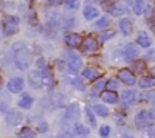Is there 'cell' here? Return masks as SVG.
<instances>
[{
    "label": "cell",
    "instance_id": "1",
    "mask_svg": "<svg viewBox=\"0 0 155 138\" xmlns=\"http://www.w3.org/2000/svg\"><path fill=\"white\" fill-rule=\"evenodd\" d=\"M12 51H14V61H16V65L20 70H27L31 65V61H33V53L30 51V48L25 45L23 42L14 44L12 45Z\"/></svg>",
    "mask_w": 155,
    "mask_h": 138
},
{
    "label": "cell",
    "instance_id": "2",
    "mask_svg": "<svg viewBox=\"0 0 155 138\" xmlns=\"http://www.w3.org/2000/svg\"><path fill=\"white\" fill-rule=\"evenodd\" d=\"M155 121V109L149 110H141L138 112V115L135 117V124L138 127H147Z\"/></svg>",
    "mask_w": 155,
    "mask_h": 138
},
{
    "label": "cell",
    "instance_id": "3",
    "mask_svg": "<svg viewBox=\"0 0 155 138\" xmlns=\"http://www.w3.org/2000/svg\"><path fill=\"white\" fill-rule=\"evenodd\" d=\"M19 22L20 19L16 17V16H6L3 19V34L5 36H12V34H16L17 30H19Z\"/></svg>",
    "mask_w": 155,
    "mask_h": 138
},
{
    "label": "cell",
    "instance_id": "4",
    "mask_svg": "<svg viewBox=\"0 0 155 138\" xmlns=\"http://www.w3.org/2000/svg\"><path fill=\"white\" fill-rule=\"evenodd\" d=\"M98 47H99V42L93 37H87L85 41H82V45H81V51L84 54H92L95 51H98Z\"/></svg>",
    "mask_w": 155,
    "mask_h": 138
},
{
    "label": "cell",
    "instance_id": "5",
    "mask_svg": "<svg viewBox=\"0 0 155 138\" xmlns=\"http://www.w3.org/2000/svg\"><path fill=\"white\" fill-rule=\"evenodd\" d=\"M118 81L126 84V85H135L137 79H135V74L129 70V68H121L118 71Z\"/></svg>",
    "mask_w": 155,
    "mask_h": 138
},
{
    "label": "cell",
    "instance_id": "6",
    "mask_svg": "<svg viewBox=\"0 0 155 138\" xmlns=\"http://www.w3.org/2000/svg\"><path fill=\"white\" fill-rule=\"evenodd\" d=\"M67 62H68V67L71 71H78L82 67V59L79 54H76L74 51H68L67 53Z\"/></svg>",
    "mask_w": 155,
    "mask_h": 138
},
{
    "label": "cell",
    "instance_id": "7",
    "mask_svg": "<svg viewBox=\"0 0 155 138\" xmlns=\"http://www.w3.org/2000/svg\"><path fill=\"white\" fill-rule=\"evenodd\" d=\"M25 87V81L22 78H12L8 81L6 84V89L11 92V93H20Z\"/></svg>",
    "mask_w": 155,
    "mask_h": 138
},
{
    "label": "cell",
    "instance_id": "8",
    "mask_svg": "<svg viewBox=\"0 0 155 138\" xmlns=\"http://www.w3.org/2000/svg\"><path fill=\"white\" fill-rule=\"evenodd\" d=\"M82 37L81 34H78V33H68L65 34V44L70 47V48H78V47H81L82 45Z\"/></svg>",
    "mask_w": 155,
    "mask_h": 138
},
{
    "label": "cell",
    "instance_id": "9",
    "mask_svg": "<svg viewBox=\"0 0 155 138\" xmlns=\"http://www.w3.org/2000/svg\"><path fill=\"white\" fill-rule=\"evenodd\" d=\"M30 85L33 87V89H42L44 87V81H42V73L39 71V70H34L30 73Z\"/></svg>",
    "mask_w": 155,
    "mask_h": 138
},
{
    "label": "cell",
    "instance_id": "10",
    "mask_svg": "<svg viewBox=\"0 0 155 138\" xmlns=\"http://www.w3.org/2000/svg\"><path fill=\"white\" fill-rule=\"evenodd\" d=\"M42 81H44V85L51 89V87L54 85V78H53V71H51L50 67H44L42 68Z\"/></svg>",
    "mask_w": 155,
    "mask_h": 138
},
{
    "label": "cell",
    "instance_id": "11",
    "mask_svg": "<svg viewBox=\"0 0 155 138\" xmlns=\"http://www.w3.org/2000/svg\"><path fill=\"white\" fill-rule=\"evenodd\" d=\"M5 120H6L8 124H11V126H17V124H20V121H22V115L17 110H8Z\"/></svg>",
    "mask_w": 155,
    "mask_h": 138
},
{
    "label": "cell",
    "instance_id": "12",
    "mask_svg": "<svg viewBox=\"0 0 155 138\" xmlns=\"http://www.w3.org/2000/svg\"><path fill=\"white\" fill-rule=\"evenodd\" d=\"M138 58V48L134 44H129L124 47V59L127 61H135Z\"/></svg>",
    "mask_w": 155,
    "mask_h": 138
},
{
    "label": "cell",
    "instance_id": "13",
    "mask_svg": "<svg viewBox=\"0 0 155 138\" xmlns=\"http://www.w3.org/2000/svg\"><path fill=\"white\" fill-rule=\"evenodd\" d=\"M101 76V71L98 70V68H95V67H85L84 70H82V78L84 79H98Z\"/></svg>",
    "mask_w": 155,
    "mask_h": 138
},
{
    "label": "cell",
    "instance_id": "14",
    "mask_svg": "<svg viewBox=\"0 0 155 138\" xmlns=\"http://www.w3.org/2000/svg\"><path fill=\"white\" fill-rule=\"evenodd\" d=\"M120 99H121V103H123L124 106H130L135 99H137V93H135L134 90H124V92L121 93Z\"/></svg>",
    "mask_w": 155,
    "mask_h": 138
},
{
    "label": "cell",
    "instance_id": "15",
    "mask_svg": "<svg viewBox=\"0 0 155 138\" xmlns=\"http://www.w3.org/2000/svg\"><path fill=\"white\" fill-rule=\"evenodd\" d=\"M82 16H84V19H87V20H93V19H96V17L99 16V11H98L95 6H92V5H87V6L82 9Z\"/></svg>",
    "mask_w": 155,
    "mask_h": 138
},
{
    "label": "cell",
    "instance_id": "16",
    "mask_svg": "<svg viewBox=\"0 0 155 138\" xmlns=\"http://www.w3.org/2000/svg\"><path fill=\"white\" fill-rule=\"evenodd\" d=\"M137 44L140 45V47H143V48H150L152 47V39L147 36V33H140L138 36H137Z\"/></svg>",
    "mask_w": 155,
    "mask_h": 138
},
{
    "label": "cell",
    "instance_id": "17",
    "mask_svg": "<svg viewBox=\"0 0 155 138\" xmlns=\"http://www.w3.org/2000/svg\"><path fill=\"white\" fill-rule=\"evenodd\" d=\"M118 25H120V30H121V33L124 36H129V34L132 33V30H134V23L129 20V19H121Z\"/></svg>",
    "mask_w": 155,
    "mask_h": 138
},
{
    "label": "cell",
    "instance_id": "18",
    "mask_svg": "<svg viewBox=\"0 0 155 138\" xmlns=\"http://www.w3.org/2000/svg\"><path fill=\"white\" fill-rule=\"evenodd\" d=\"M101 99L106 104H116L118 103V95L115 92H102L101 93Z\"/></svg>",
    "mask_w": 155,
    "mask_h": 138
},
{
    "label": "cell",
    "instance_id": "19",
    "mask_svg": "<svg viewBox=\"0 0 155 138\" xmlns=\"http://www.w3.org/2000/svg\"><path fill=\"white\" fill-rule=\"evenodd\" d=\"M138 85L141 89H152L155 87V76H143L138 81Z\"/></svg>",
    "mask_w": 155,
    "mask_h": 138
},
{
    "label": "cell",
    "instance_id": "20",
    "mask_svg": "<svg viewBox=\"0 0 155 138\" xmlns=\"http://www.w3.org/2000/svg\"><path fill=\"white\" fill-rule=\"evenodd\" d=\"M33 103H34V99H33L31 96H28V95H25V96H22V98L19 99L17 106H19L20 109H23V110H28V109L33 107Z\"/></svg>",
    "mask_w": 155,
    "mask_h": 138
},
{
    "label": "cell",
    "instance_id": "21",
    "mask_svg": "<svg viewBox=\"0 0 155 138\" xmlns=\"http://www.w3.org/2000/svg\"><path fill=\"white\" fill-rule=\"evenodd\" d=\"M132 6H134V11H135V14L141 16V14H144V9L147 6V3L144 2V0H132Z\"/></svg>",
    "mask_w": 155,
    "mask_h": 138
},
{
    "label": "cell",
    "instance_id": "22",
    "mask_svg": "<svg viewBox=\"0 0 155 138\" xmlns=\"http://www.w3.org/2000/svg\"><path fill=\"white\" fill-rule=\"evenodd\" d=\"M93 112H95L98 117H102V118L109 117V109H107L104 104H95V106H93Z\"/></svg>",
    "mask_w": 155,
    "mask_h": 138
},
{
    "label": "cell",
    "instance_id": "23",
    "mask_svg": "<svg viewBox=\"0 0 155 138\" xmlns=\"http://www.w3.org/2000/svg\"><path fill=\"white\" fill-rule=\"evenodd\" d=\"M73 132H74L76 135H79V136H87V135L90 133V130L84 126V124H79V123H76V124H74Z\"/></svg>",
    "mask_w": 155,
    "mask_h": 138
},
{
    "label": "cell",
    "instance_id": "24",
    "mask_svg": "<svg viewBox=\"0 0 155 138\" xmlns=\"http://www.w3.org/2000/svg\"><path fill=\"white\" fill-rule=\"evenodd\" d=\"M67 117H68V118L79 117V106H78V104H70V106L67 107Z\"/></svg>",
    "mask_w": 155,
    "mask_h": 138
},
{
    "label": "cell",
    "instance_id": "25",
    "mask_svg": "<svg viewBox=\"0 0 155 138\" xmlns=\"http://www.w3.org/2000/svg\"><path fill=\"white\" fill-rule=\"evenodd\" d=\"M85 115H87V120L90 123L92 127H96V118H95V112L92 107H85Z\"/></svg>",
    "mask_w": 155,
    "mask_h": 138
},
{
    "label": "cell",
    "instance_id": "26",
    "mask_svg": "<svg viewBox=\"0 0 155 138\" xmlns=\"http://www.w3.org/2000/svg\"><path fill=\"white\" fill-rule=\"evenodd\" d=\"M124 12H126V6H123V5H112V8H110V14L115 17L123 16Z\"/></svg>",
    "mask_w": 155,
    "mask_h": 138
},
{
    "label": "cell",
    "instance_id": "27",
    "mask_svg": "<svg viewBox=\"0 0 155 138\" xmlns=\"http://www.w3.org/2000/svg\"><path fill=\"white\" fill-rule=\"evenodd\" d=\"M34 136H36V132L31 127H22L20 129L19 138H34Z\"/></svg>",
    "mask_w": 155,
    "mask_h": 138
},
{
    "label": "cell",
    "instance_id": "28",
    "mask_svg": "<svg viewBox=\"0 0 155 138\" xmlns=\"http://www.w3.org/2000/svg\"><path fill=\"white\" fill-rule=\"evenodd\" d=\"M132 67H134V71H135V73H143V71L146 70V62L135 59L134 64H132Z\"/></svg>",
    "mask_w": 155,
    "mask_h": 138
},
{
    "label": "cell",
    "instance_id": "29",
    "mask_svg": "<svg viewBox=\"0 0 155 138\" xmlns=\"http://www.w3.org/2000/svg\"><path fill=\"white\" fill-rule=\"evenodd\" d=\"M106 84H107L106 79H98V81L93 84V87H92V92H95V95H96L98 92H102V90L106 89Z\"/></svg>",
    "mask_w": 155,
    "mask_h": 138
},
{
    "label": "cell",
    "instance_id": "30",
    "mask_svg": "<svg viewBox=\"0 0 155 138\" xmlns=\"http://www.w3.org/2000/svg\"><path fill=\"white\" fill-rule=\"evenodd\" d=\"M106 89H107V92H116L120 89V81L118 79H109L106 84Z\"/></svg>",
    "mask_w": 155,
    "mask_h": 138
},
{
    "label": "cell",
    "instance_id": "31",
    "mask_svg": "<svg viewBox=\"0 0 155 138\" xmlns=\"http://www.w3.org/2000/svg\"><path fill=\"white\" fill-rule=\"evenodd\" d=\"M109 23H110L109 17H101V19H98V20L95 22V28H96V30L107 28V27H109Z\"/></svg>",
    "mask_w": 155,
    "mask_h": 138
},
{
    "label": "cell",
    "instance_id": "32",
    "mask_svg": "<svg viewBox=\"0 0 155 138\" xmlns=\"http://www.w3.org/2000/svg\"><path fill=\"white\" fill-rule=\"evenodd\" d=\"M113 36H115V31L113 30H107V31L99 34V42H107L109 39H112Z\"/></svg>",
    "mask_w": 155,
    "mask_h": 138
},
{
    "label": "cell",
    "instance_id": "33",
    "mask_svg": "<svg viewBox=\"0 0 155 138\" xmlns=\"http://www.w3.org/2000/svg\"><path fill=\"white\" fill-rule=\"evenodd\" d=\"M70 82H71V85L74 87V89H78V90H84V89H85L84 81H82V79H79V78H73Z\"/></svg>",
    "mask_w": 155,
    "mask_h": 138
},
{
    "label": "cell",
    "instance_id": "34",
    "mask_svg": "<svg viewBox=\"0 0 155 138\" xmlns=\"http://www.w3.org/2000/svg\"><path fill=\"white\" fill-rule=\"evenodd\" d=\"M99 136H102V138H107L109 135H110V126H106V124H104V126H101L99 127Z\"/></svg>",
    "mask_w": 155,
    "mask_h": 138
},
{
    "label": "cell",
    "instance_id": "35",
    "mask_svg": "<svg viewBox=\"0 0 155 138\" xmlns=\"http://www.w3.org/2000/svg\"><path fill=\"white\" fill-rule=\"evenodd\" d=\"M113 118H115L116 124H124L126 123V117H124V113H121V112H116Z\"/></svg>",
    "mask_w": 155,
    "mask_h": 138
},
{
    "label": "cell",
    "instance_id": "36",
    "mask_svg": "<svg viewBox=\"0 0 155 138\" xmlns=\"http://www.w3.org/2000/svg\"><path fill=\"white\" fill-rule=\"evenodd\" d=\"M65 5L68 9H76L79 6V0H65Z\"/></svg>",
    "mask_w": 155,
    "mask_h": 138
},
{
    "label": "cell",
    "instance_id": "37",
    "mask_svg": "<svg viewBox=\"0 0 155 138\" xmlns=\"http://www.w3.org/2000/svg\"><path fill=\"white\" fill-rule=\"evenodd\" d=\"M64 3V0H48V5L50 6H59Z\"/></svg>",
    "mask_w": 155,
    "mask_h": 138
},
{
    "label": "cell",
    "instance_id": "38",
    "mask_svg": "<svg viewBox=\"0 0 155 138\" xmlns=\"http://www.w3.org/2000/svg\"><path fill=\"white\" fill-rule=\"evenodd\" d=\"M47 130H48V124L47 123H41V124H39V132H41V133H44Z\"/></svg>",
    "mask_w": 155,
    "mask_h": 138
},
{
    "label": "cell",
    "instance_id": "39",
    "mask_svg": "<svg viewBox=\"0 0 155 138\" xmlns=\"http://www.w3.org/2000/svg\"><path fill=\"white\" fill-rule=\"evenodd\" d=\"M58 138H73V136H71V133H68V132L64 130V132H61V133L58 135Z\"/></svg>",
    "mask_w": 155,
    "mask_h": 138
},
{
    "label": "cell",
    "instance_id": "40",
    "mask_svg": "<svg viewBox=\"0 0 155 138\" xmlns=\"http://www.w3.org/2000/svg\"><path fill=\"white\" fill-rule=\"evenodd\" d=\"M37 65L41 67V68H44V67H45V59H44V58H41V59L37 61Z\"/></svg>",
    "mask_w": 155,
    "mask_h": 138
},
{
    "label": "cell",
    "instance_id": "41",
    "mask_svg": "<svg viewBox=\"0 0 155 138\" xmlns=\"http://www.w3.org/2000/svg\"><path fill=\"white\" fill-rule=\"evenodd\" d=\"M58 68L59 70H64V62L62 61H58Z\"/></svg>",
    "mask_w": 155,
    "mask_h": 138
},
{
    "label": "cell",
    "instance_id": "42",
    "mask_svg": "<svg viewBox=\"0 0 155 138\" xmlns=\"http://www.w3.org/2000/svg\"><path fill=\"white\" fill-rule=\"evenodd\" d=\"M121 138H134V136H132V135H127V133H126V135H123Z\"/></svg>",
    "mask_w": 155,
    "mask_h": 138
},
{
    "label": "cell",
    "instance_id": "43",
    "mask_svg": "<svg viewBox=\"0 0 155 138\" xmlns=\"http://www.w3.org/2000/svg\"><path fill=\"white\" fill-rule=\"evenodd\" d=\"M0 87H2V76H0Z\"/></svg>",
    "mask_w": 155,
    "mask_h": 138
},
{
    "label": "cell",
    "instance_id": "44",
    "mask_svg": "<svg viewBox=\"0 0 155 138\" xmlns=\"http://www.w3.org/2000/svg\"><path fill=\"white\" fill-rule=\"evenodd\" d=\"M153 33H155V27H153Z\"/></svg>",
    "mask_w": 155,
    "mask_h": 138
},
{
    "label": "cell",
    "instance_id": "45",
    "mask_svg": "<svg viewBox=\"0 0 155 138\" xmlns=\"http://www.w3.org/2000/svg\"><path fill=\"white\" fill-rule=\"evenodd\" d=\"M17 138H19V136H17Z\"/></svg>",
    "mask_w": 155,
    "mask_h": 138
}]
</instances>
